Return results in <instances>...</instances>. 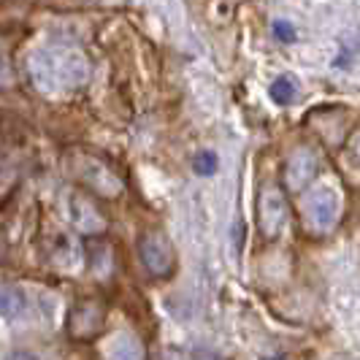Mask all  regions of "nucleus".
I'll list each match as a JSON object with an SVG mask.
<instances>
[{
	"label": "nucleus",
	"instance_id": "obj_1",
	"mask_svg": "<svg viewBox=\"0 0 360 360\" xmlns=\"http://www.w3.org/2000/svg\"><path fill=\"white\" fill-rule=\"evenodd\" d=\"M30 76L44 92H65L90 79V63L76 49H41L30 57Z\"/></svg>",
	"mask_w": 360,
	"mask_h": 360
},
{
	"label": "nucleus",
	"instance_id": "obj_2",
	"mask_svg": "<svg viewBox=\"0 0 360 360\" xmlns=\"http://www.w3.org/2000/svg\"><path fill=\"white\" fill-rule=\"evenodd\" d=\"M139 257L144 263V269L152 274V276H171L174 269H176V252H174V244L171 238L160 231H149L139 238Z\"/></svg>",
	"mask_w": 360,
	"mask_h": 360
},
{
	"label": "nucleus",
	"instance_id": "obj_3",
	"mask_svg": "<svg viewBox=\"0 0 360 360\" xmlns=\"http://www.w3.org/2000/svg\"><path fill=\"white\" fill-rule=\"evenodd\" d=\"M288 214L290 212L285 193L276 184H266L260 190V198H257V222H260V231L269 241L282 236L285 225H288Z\"/></svg>",
	"mask_w": 360,
	"mask_h": 360
},
{
	"label": "nucleus",
	"instance_id": "obj_4",
	"mask_svg": "<svg viewBox=\"0 0 360 360\" xmlns=\"http://www.w3.org/2000/svg\"><path fill=\"white\" fill-rule=\"evenodd\" d=\"M304 206H307L309 225H311L314 231L328 233V231L336 228L339 212H342V203H339L336 190H330V187H317V190H311V193L307 195Z\"/></svg>",
	"mask_w": 360,
	"mask_h": 360
},
{
	"label": "nucleus",
	"instance_id": "obj_5",
	"mask_svg": "<svg viewBox=\"0 0 360 360\" xmlns=\"http://www.w3.org/2000/svg\"><path fill=\"white\" fill-rule=\"evenodd\" d=\"M317 168H320L317 155L309 146H298L285 165V184H288L290 193H304L311 184V179L317 176Z\"/></svg>",
	"mask_w": 360,
	"mask_h": 360
},
{
	"label": "nucleus",
	"instance_id": "obj_6",
	"mask_svg": "<svg viewBox=\"0 0 360 360\" xmlns=\"http://www.w3.org/2000/svg\"><path fill=\"white\" fill-rule=\"evenodd\" d=\"M68 217L71 222L82 231V233H103L106 231V219L95 209V203L90 198H84L82 193H71L68 198Z\"/></svg>",
	"mask_w": 360,
	"mask_h": 360
},
{
	"label": "nucleus",
	"instance_id": "obj_7",
	"mask_svg": "<svg viewBox=\"0 0 360 360\" xmlns=\"http://www.w3.org/2000/svg\"><path fill=\"white\" fill-rule=\"evenodd\" d=\"M82 176L87 179L95 193H101V195H120L122 193V181L117 179V174L106 168L103 162L98 160H84V171H82Z\"/></svg>",
	"mask_w": 360,
	"mask_h": 360
},
{
	"label": "nucleus",
	"instance_id": "obj_8",
	"mask_svg": "<svg viewBox=\"0 0 360 360\" xmlns=\"http://www.w3.org/2000/svg\"><path fill=\"white\" fill-rule=\"evenodd\" d=\"M106 360H144V347L133 333H117L106 349Z\"/></svg>",
	"mask_w": 360,
	"mask_h": 360
},
{
	"label": "nucleus",
	"instance_id": "obj_9",
	"mask_svg": "<svg viewBox=\"0 0 360 360\" xmlns=\"http://www.w3.org/2000/svg\"><path fill=\"white\" fill-rule=\"evenodd\" d=\"M22 311H25V295H22L17 288L0 285V317L14 320Z\"/></svg>",
	"mask_w": 360,
	"mask_h": 360
},
{
	"label": "nucleus",
	"instance_id": "obj_10",
	"mask_svg": "<svg viewBox=\"0 0 360 360\" xmlns=\"http://www.w3.org/2000/svg\"><path fill=\"white\" fill-rule=\"evenodd\" d=\"M269 95L276 106H290V103L298 98V84H295L292 76H279L269 87Z\"/></svg>",
	"mask_w": 360,
	"mask_h": 360
},
{
	"label": "nucleus",
	"instance_id": "obj_11",
	"mask_svg": "<svg viewBox=\"0 0 360 360\" xmlns=\"http://www.w3.org/2000/svg\"><path fill=\"white\" fill-rule=\"evenodd\" d=\"M217 168H219V160H217V155L212 149H203V152H198V155L193 158V171H195L198 176H214Z\"/></svg>",
	"mask_w": 360,
	"mask_h": 360
},
{
	"label": "nucleus",
	"instance_id": "obj_12",
	"mask_svg": "<svg viewBox=\"0 0 360 360\" xmlns=\"http://www.w3.org/2000/svg\"><path fill=\"white\" fill-rule=\"evenodd\" d=\"M271 27H274V36L279 38V41H292V38H295V30L290 27L288 22H279V19H276Z\"/></svg>",
	"mask_w": 360,
	"mask_h": 360
},
{
	"label": "nucleus",
	"instance_id": "obj_13",
	"mask_svg": "<svg viewBox=\"0 0 360 360\" xmlns=\"http://www.w3.org/2000/svg\"><path fill=\"white\" fill-rule=\"evenodd\" d=\"M3 360H38V355H33V352H27V349H17V352L6 355Z\"/></svg>",
	"mask_w": 360,
	"mask_h": 360
}]
</instances>
